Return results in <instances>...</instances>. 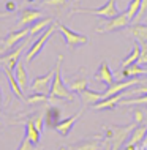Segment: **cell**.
Segmentation results:
<instances>
[{"label": "cell", "instance_id": "e575fe53", "mask_svg": "<svg viewBox=\"0 0 147 150\" xmlns=\"http://www.w3.org/2000/svg\"><path fill=\"white\" fill-rule=\"evenodd\" d=\"M134 122H136L138 125H141V123H144V120H146V115H144V112H142V109H134Z\"/></svg>", "mask_w": 147, "mask_h": 150}, {"label": "cell", "instance_id": "83f0119b", "mask_svg": "<svg viewBox=\"0 0 147 150\" xmlns=\"http://www.w3.org/2000/svg\"><path fill=\"white\" fill-rule=\"evenodd\" d=\"M139 6H141V0H131V2H130V5H128V8H126V11H125V14L128 16L130 21H134L138 11H139Z\"/></svg>", "mask_w": 147, "mask_h": 150}, {"label": "cell", "instance_id": "277c9868", "mask_svg": "<svg viewBox=\"0 0 147 150\" xmlns=\"http://www.w3.org/2000/svg\"><path fill=\"white\" fill-rule=\"evenodd\" d=\"M73 13H79V14H93V16H100V18H104V19H109V18H114L120 13L117 10V5H116V0H108L104 5H101L100 8H75L71 11Z\"/></svg>", "mask_w": 147, "mask_h": 150}, {"label": "cell", "instance_id": "b9f144b4", "mask_svg": "<svg viewBox=\"0 0 147 150\" xmlns=\"http://www.w3.org/2000/svg\"><path fill=\"white\" fill-rule=\"evenodd\" d=\"M0 70H3V63L2 62H0Z\"/></svg>", "mask_w": 147, "mask_h": 150}, {"label": "cell", "instance_id": "7a4b0ae2", "mask_svg": "<svg viewBox=\"0 0 147 150\" xmlns=\"http://www.w3.org/2000/svg\"><path fill=\"white\" fill-rule=\"evenodd\" d=\"M138 127L136 122L128 125H124V127H109L106 129V137L109 142H111V150H120L122 145L126 142L130 136H131L133 129Z\"/></svg>", "mask_w": 147, "mask_h": 150}, {"label": "cell", "instance_id": "44dd1931", "mask_svg": "<svg viewBox=\"0 0 147 150\" xmlns=\"http://www.w3.org/2000/svg\"><path fill=\"white\" fill-rule=\"evenodd\" d=\"M14 76H16V81L19 82V86H21L22 92L27 90V71H26V67H24L22 62H19L16 65V68L13 70Z\"/></svg>", "mask_w": 147, "mask_h": 150}, {"label": "cell", "instance_id": "d6986e66", "mask_svg": "<svg viewBox=\"0 0 147 150\" xmlns=\"http://www.w3.org/2000/svg\"><path fill=\"white\" fill-rule=\"evenodd\" d=\"M24 134H26L35 145H38L40 137H41V133H40L38 128H36L35 125H33V122H32L30 117H28V119L26 120V133H24Z\"/></svg>", "mask_w": 147, "mask_h": 150}, {"label": "cell", "instance_id": "8992f818", "mask_svg": "<svg viewBox=\"0 0 147 150\" xmlns=\"http://www.w3.org/2000/svg\"><path fill=\"white\" fill-rule=\"evenodd\" d=\"M130 19L125 13H119L114 18H109L106 22L100 24L97 27V32L98 33H109V32H116V30H124L130 25Z\"/></svg>", "mask_w": 147, "mask_h": 150}, {"label": "cell", "instance_id": "4316f807", "mask_svg": "<svg viewBox=\"0 0 147 150\" xmlns=\"http://www.w3.org/2000/svg\"><path fill=\"white\" fill-rule=\"evenodd\" d=\"M131 104H138V106H147V93L141 96H136V98H124L119 103V106H131Z\"/></svg>", "mask_w": 147, "mask_h": 150}, {"label": "cell", "instance_id": "ab89813d", "mask_svg": "<svg viewBox=\"0 0 147 150\" xmlns=\"http://www.w3.org/2000/svg\"><path fill=\"white\" fill-rule=\"evenodd\" d=\"M147 145V133H146V137H144V141H142V147H146Z\"/></svg>", "mask_w": 147, "mask_h": 150}, {"label": "cell", "instance_id": "2e32d148", "mask_svg": "<svg viewBox=\"0 0 147 150\" xmlns=\"http://www.w3.org/2000/svg\"><path fill=\"white\" fill-rule=\"evenodd\" d=\"M60 115H62V112H60V109L57 106L48 108L46 112H44V123L51 128H55V125L60 122Z\"/></svg>", "mask_w": 147, "mask_h": 150}, {"label": "cell", "instance_id": "ac0fdd59", "mask_svg": "<svg viewBox=\"0 0 147 150\" xmlns=\"http://www.w3.org/2000/svg\"><path fill=\"white\" fill-rule=\"evenodd\" d=\"M142 74H147V68L141 67V63H133L126 68H122V76L124 78H139Z\"/></svg>", "mask_w": 147, "mask_h": 150}, {"label": "cell", "instance_id": "cb8c5ba5", "mask_svg": "<svg viewBox=\"0 0 147 150\" xmlns=\"http://www.w3.org/2000/svg\"><path fill=\"white\" fill-rule=\"evenodd\" d=\"M139 55H141V46L139 44H134L131 52H130V54L124 59V62H122V68H126V67H130V65H133V63H138Z\"/></svg>", "mask_w": 147, "mask_h": 150}, {"label": "cell", "instance_id": "60d3db41", "mask_svg": "<svg viewBox=\"0 0 147 150\" xmlns=\"http://www.w3.org/2000/svg\"><path fill=\"white\" fill-rule=\"evenodd\" d=\"M2 101H3V96H2V90H0V108H2Z\"/></svg>", "mask_w": 147, "mask_h": 150}, {"label": "cell", "instance_id": "e0dca14e", "mask_svg": "<svg viewBox=\"0 0 147 150\" xmlns=\"http://www.w3.org/2000/svg\"><path fill=\"white\" fill-rule=\"evenodd\" d=\"M128 35H131L136 41H147V24H133L128 29Z\"/></svg>", "mask_w": 147, "mask_h": 150}, {"label": "cell", "instance_id": "f1b7e54d", "mask_svg": "<svg viewBox=\"0 0 147 150\" xmlns=\"http://www.w3.org/2000/svg\"><path fill=\"white\" fill-rule=\"evenodd\" d=\"M44 112H46V111H40V112H36V114H33L30 117L32 122H33V125L38 128L40 133H43V127L46 125V123H44Z\"/></svg>", "mask_w": 147, "mask_h": 150}, {"label": "cell", "instance_id": "4fadbf2b", "mask_svg": "<svg viewBox=\"0 0 147 150\" xmlns=\"http://www.w3.org/2000/svg\"><path fill=\"white\" fill-rule=\"evenodd\" d=\"M126 95H130V92H120V93H117V95H111V96H108V98H103L101 101H98V103L93 104L92 108L98 109V111H100V109H112V108H116Z\"/></svg>", "mask_w": 147, "mask_h": 150}, {"label": "cell", "instance_id": "ba28073f", "mask_svg": "<svg viewBox=\"0 0 147 150\" xmlns=\"http://www.w3.org/2000/svg\"><path fill=\"white\" fill-rule=\"evenodd\" d=\"M54 74H55V68L51 71H48L46 74L43 76H38V78L33 79L30 86V90L32 92H38V93H44V95H49L51 92V86H52V79H54Z\"/></svg>", "mask_w": 147, "mask_h": 150}, {"label": "cell", "instance_id": "52a82bcc", "mask_svg": "<svg viewBox=\"0 0 147 150\" xmlns=\"http://www.w3.org/2000/svg\"><path fill=\"white\" fill-rule=\"evenodd\" d=\"M59 32L63 35L65 38V43L68 44V46L71 47V49H75V47H79V46H84V44L89 43V38L82 33H76V32H73L71 29H68L67 25H63V24H59Z\"/></svg>", "mask_w": 147, "mask_h": 150}, {"label": "cell", "instance_id": "3957f363", "mask_svg": "<svg viewBox=\"0 0 147 150\" xmlns=\"http://www.w3.org/2000/svg\"><path fill=\"white\" fill-rule=\"evenodd\" d=\"M55 30H59V22H52L51 25H49L48 29L43 32V33H40V36L35 40L33 44L30 46V49L27 51V54H26V62H32V60H33L36 55H38L40 52L43 51L44 44H46L48 40L51 38L52 35H54Z\"/></svg>", "mask_w": 147, "mask_h": 150}, {"label": "cell", "instance_id": "603a6c76", "mask_svg": "<svg viewBox=\"0 0 147 150\" xmlns=\"http://www.w3.org/2000/svg\"><path fill=\"white\" fill-rule=\"evenodd\" d=\"M68 150H100V142H98V137H93L90 141H82L79 144L71 145L68 147Z\"/></svg>", "mask_w": 147, "mask_h": 150}, {"label": "cell", "instance_id": "9c48e42d", "mask_svg": "<svg viewBox=\"0 0 147 150\" xmlns=\"http://www.w3.org/2000/svg\"><path fill=\"white\" fill-rule=\"evenodd\" d=\"M24 52V44H18L14 49H11L10 52L3 54L0 57V62L3 63V68H10V70H14L16 65L19 63V57Z\"/></svg>", "mask_w": 147, "mask_h": 150}, {"label": "cell", "instance_id": "30bf717a", "mask_svg": "<svg viewBox=\"0 0 147 150\" xmlns=\"http://www.w3.org/2000/svg\"><path fill=\"white\" fill-rule=\"evenodd\" d=\"M43 13L40 10H33V8H27V10H22L21 11V16H19V22H18V29L21 27H27V25H32L35 21L41 19Z\"/></svg>", "mask_w": 147, "mask_h": 150}, {"label": "cell", "instance_id": "7402d4cb", "mask_svg": "<svg viewBox=\"0 0 147 150\" xmlns=\"http://www.w3.org/2000/svg\"><path fill=\"white\" fill-rule=\"evenodd\" d=\"M146 133H147V127H146V125L144 123L138 125V127L133 129L131 136H130L128 144H133V145H138L139 142L142 144V141H144V137H146Z\"/></svg>", "mask_w": 147, "mask_h": 150}, {"label": "cell", "instance_id": "ffe728a7", "mask_svg": "<svg viewBox=\"0 0 147 150\" xmlns=\"http://www.w3.org/2000/svg\"><path fill=\"white\" fill-rule=\"evenodd\" d=\"M52 22H54V21H52L51 18H41V19H38V21H35V22L30 25V36H35V35L43 33V32L46 30Z\"/></svg>", "mask_w": 147, "mask_h": 150}, {"label": "cell", "instance_id": "f6af8a7d", "mask_svg": "<svg viewBox=\"0 0 147 150\" xmlns=\"http://www.w3.org/2000/svg\"><path fill=\"white\" fill-rule=\"evenodd\" d=\"M0 117H2V112H0Z\"/></svg>", "mask_w": 147, "mask_h": 150}, {"label": "cell", "instance_id": "d4e9b609", "mask_svg": "<svg viewBox=\"0 0 147 150\" xmlns=\"http://www.w3.org/2000/svg\"><path fill=\"white\" fill-rule=\"evenodd\" d=\"M87 87H89V79L87 78H75L70 84H68V88H70L73 93H81Z\"/></svg>", "mask_w": 147, "mask_h": 150}, {"label": "cell", "instance_id": "f546056e", "mask_svg": "<svg viewBox=\"0 0 147 150\" xmlns=\"http://www.w3.org/2000/svg\"><path fill=\"white\" fill-rule=\"evenodd\" d=\"M36 149V145L32 142L30 139H28V137L24 134V137L21 139V144H19V149L18 150H35Z\"/></svg>", "mask_w": 147, "mask_h": 150}, {"label": "cell", "instance_id": "74e56055", "mask_svg": "<svg viewBox=\"0 0 147 150\" xmlns=\"http://www.w3.org/2000/svg\"><path fill=\"white\" fill-rule=\"evenodd\" d=\"M134 147H136V145H133V144H128V142H126L125 150H134Z\"/></svg>", "mask_w": 147, "mask_h": 150}, {"label": "cell", "instance_id": "d590c367", "mask_svg": "<svg viewBox=\"0 0 147 150\" xmlns=\"http://www.w3.org/2000/svg\"><path fill=\"white\" fill-rule=\"evenodd\" d=\"M5 11H8V13L16 11V3L13 2V0H6L5 2Z\"/></svg>", "mask_w": 147, "mask_h": 150}, {"label": "cell", "instance_id": "f35d334b", "mask_svg": "<svg viewBox=\"0 0 147 150\" xmlns=\"http://www.w3.org/2000/svg\"><path fill=\"white\" fill-rule=\"evenodd\" d=\"M8 11H0V19H3V18H8Z\"/></svg>", "mask_w": 147, "mask_h": 150}, {"label": "cell", "instance_id": "8d00e7d4", "mask_svg": "<svg viewBox=\"0 0 147 150\" xmlns=\"http://www.w3.org/2000/svg\"><path fill=\"white\" fill-rule=\"evenodd\" d=\"M103 142H104V150H111V142L108 139H104Z\"/></svg>", "mask_w": 147, "mask_h": 150}, {"label": "cell", "instance_id": "8fae6325", "mask_svg": "<svg viewBox=\"0 0 147 150\" xmlns=\"http://www.w3.org/2000/svg\"><path fill=\"white\" fill-rule=\"evenodd\" d=\"M93 79L98 81V82L106 84L108 87L112 86V84L116 82V79H114V76H112V73H111V68H109L108 62H101V63H100V67H98L97 73L93 74Z\"/></svg>", "mask_w": 147, "mask_h": 150}, {"label": "cell", "instance_id": "6da1fadb", "mask_svg": "<svg viewBox=\"0 0 147 150\" xmlns=\"http://www.w3.org/2000/svg\"><path fill=\"white\" fill-rule=\"evenodd\" d=\"M62 62H63V55L59 54L57 55V62H55V74L52 79V86H51V92L49 96H55V98H62L67 101H75V95L73 92L65 86L63 79H62Z\"/></svg>", "mask_w": 147, "mask_h": 150}, {"label": "cell", "instance_id": "836d02e7", "mask_svg": "<svg viewBox=\"0 0 147 150\" xmlns=\"http://www.w3.org/2000/svg\"><path fill=\"white\" fill-rule=\"evenodd\" d=\"M146 13H147V0H141V6H139V11H138L134 21H139V19H142Z\"/></svg>", "mask_w": 147, "mask_h": 150}, {"label": "cell", "instance_id": "484cf974", "mask_svg": "<svg viewBox=\"0 0 147 150\" xmlns=\"http://www.w3.org/2000/svg\"><path fill=\"white\" fill-rule=\"evenodd\" d=\"M26 103L27 104H40V103H49V96L44 93L38 92H32V95L26 96Z\"/></svg>", "mask_w": 147, "mask_h": 150}, {"label": "cell", "instance_id": "7c38bea8", "mask_svg": "<svg viewBox=\"0 0 147 150\" xmlns=\"http://www.w3.org/2000/svg\"><path fill=\"white\" fill-rule=\"evenodd\" d=\"M81 114H82V111H79V112H76V114H73L70 117H67V119H63V120H60L59 123L55 125V131L59 133L60 136H68L71 133V129L73 127H75V123H76V120L81 117Z\"/></svg>", "mask_w": 147, "mask_h": 150}, {"label": "cell", "instance_id": "1f68e13d", "mask_svg": "<svg viewBox=\"0 0 147 150\" xmlns=\"http://www.w3.org/2000/svg\"><path fill=\"white\" fill-rule=\"evenodd\" d=\"M68 0H41L44 6H63L67 5Z\"/></svg>", "mask_w": 147, "mask_h": 150}, {"label": "cell", "instance_id": "5bb4252c", "mask_svg": "<svg viewBox=\"0 0 147 150\" xmlns=\"http://www.w3.org/2000/svg\"><path fill=\"white\" fill-rule=\"evenodd\" d=\"M81 96V101H82V106L87 108V106H93L97 104L98 101H101L104 98L103 92H97V90H90V88H85L79 93Z\"/></svg>", "mask_w": 147, "mask_h": 150}, {"label": "cell", "instance_id": "5b68a950", "mask_svg": "<svg viewBox=\"0 0 147 150\" xmlns=\"http://www.w3.org/2000/svg\"><path fill=\"white\" fill-rule=\"evenodd\" d=\"M30 35V27L26 29V27H22L21 30H14V32H10L5 38L0 41V54H6V52H10L13 47H16L19 43L22 41V40H26L27 36Z\"/></svg>", "mask_w": 147, "mask_h": 150}, {"label": "cell", "instance_id": "ee69618b", "mask_svg": "<svg viewBox=\"0 0 147 150\" xmlns=\"http://www.w3.org/2000/svg\"><path fill=\"white\" fill-rule=\"evenodd\" d=\"M142 150H147V145H146V147H142Z\"/></svg>", "mask_w": 147, "mask_h": 150}, {"label": "cell", "instance_id": "7bdbcfd3", "mask_svg": "<svg viewBox=\"0 0 147 150\" xmlns=\"http://www.w3.org/2000/svg\"><path fill=\"white\" fill-rule=\"evenodd\" d=\"M26 2H28V3H32V2H35V0H26Z\"/></svg>", "mask_w": 147, "mask_h": 150}, {"label": "cell", "instance_id": "4dcf8cb0", "mask_svg": "<svg viewBox=\"0 0 147 150\" xmlns=\"http://www.w3.org/2000/svg\"><path fill=\"white\" fill-rule=\"evenodd\" d=\"M138 63L147 65V41H141V55H139Z\"/></svg>", "mask_w": 147, "mask_h": 150}, {"label": "cell", "instance_id": "9a60e30c", "mask_svg": "<svg viewBox=\"0 0 147 150\" xmlns=\"http://www.w3.org/2000/svg\"><path fill=\"white\" fill-rule=\"evenodd\" d=\"M3 71H5V74L8 78V84H10V87H11V92H13L19 100L26 101V95H24V92H22L21 86H19V82L16 81V76H14L13 70H10V68H3Z\"/></svg>", "mask_w": 147, "mask_h": 150}, {"label": "cell", "instance_id": "d6a6232c", "mask_svg": "<svg viewBox=\"0 0 147 150\" xmlns=\"http://www.w3.org/2000/svg\"><path fill=\"white\" fill-rule=\"evenodd\" d=\"M128 92L130 93H139V95H146V93H147V81H146V82H141L139 87L128 88Z\"/></svg>", "mask_w": 147, "mask_h": 150}]
</instances>
